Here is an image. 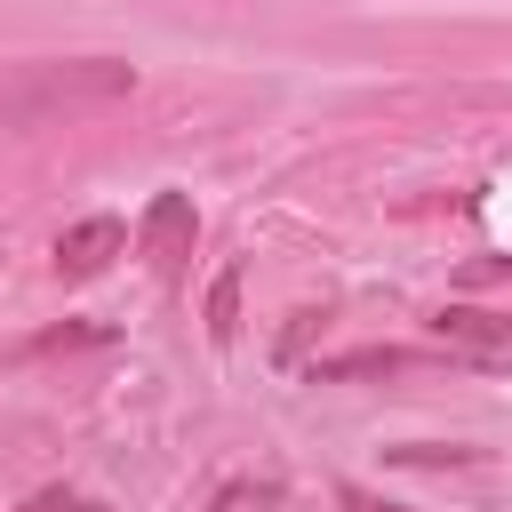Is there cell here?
Segmentation results:
<instances>
[{"label":"cell","instance_id":"obj_4","mask_svg":"<svg viewBox=\"0 0 512 512\" xmlns=\"http://www.w3.org/2000/svg\"><path fill=\"white\" fill-rule=\"evenodd\" d=\"M120 248H128V224L120 216H80V224L56 232V280H96Z\"/></svg>","mask_w":512,"mask_h":512},{"label":"cell","instance_id":"obj_3","mask_svg":"<svg viewBox=\"0 0 512 512\" xmlns=\"http://www.w3.org/2000/svg\"><path fill=\"white\" fill-rule=\"evenodd\" d=\"M432 336L456 344L464 360L480 368H512V312H480V304H440L432 312Z\"/></svg>","mask_w":512,"mask_h":512},{"label":"cell","instance_id":"obj_1","mask_svg":"<svg viewBox=\"0 0 512 512\" xmlns=\"http://www.w3.org/2000/svg\"><path fill=\"white\" fill-rule=\"evenodd\" d=\"M136 72L120 56H40V64H8L0 72V128H40L56 112H80V104H112L128 96Z\"/></svg>","mask_w":512,"mask_h":512},{"label":"cell","instance_id":"obj_6","mask_svg":"<svg viewBox=\"0 0 512 512\" xmlns=\"http://www.w3.org/2000/svg\"><path fill=\"white\" fill-rule=\"evenodd\" d=\"M80 344H112V328H48V336H32V352H80Z\"/></svg>","mask_w":512,"mask_h":512},{"label":"cell","instance_id":"obj_2","mask_svg":"<svg viewBox=\"0 0 512 512\" xmlns=\"http://www.w3.org/2000/svg\"><path fill=\"white\" fill-rule=\"evenodd\" d=\"M136 240H144L152 272L176 288V280H184V264H192V240H200V216H192V200H184V192H152V208H144Z\"/></svg>","mask_w":512,"mask_h":512},{"label":"cell","instance_id":"obj_8","mask_svg":"<svg viewBox=\"0 0 512 512\" xmlns=\"http://www.w3.org/2000/svg\"><path fill=\"white\" fill-rule=\"evenodd\" d=\"M344 512H400V504H384V496H360V488H344Z\"/></svg>","mask_w":512,"mask_h":512},{"label":"cell","instance_id":"obj_5","mask_svg":"<svg viewBox=\"0 0 512 512\" xmlns=\"http://www.w3.org/2000/svg\"><path fill=\"white\" fill-rule=\"evenodd\" d=\"M208 336L216 344L240 336V272H216V288H208Z\"/></svg>","mask_w":512,"mask_h":512},{"label":"cell","instance_id":"obj_7","mask_svg":"<svg viewBox=\"0 0 512 512\" xmlns=\"http://www.w3.org/2000/svg\"><path fill=\"white\" fill-rule=\"evenodd\" d=\"M16 512H96V504H88L80 488H40V496H24Z\"/></svg>","mask_w":512,"mask_h":512}]
</instances>
